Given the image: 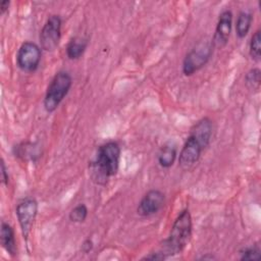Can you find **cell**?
Segmentation results:
<instances>
[{"instance_id":"1","label":"cell","mask_w":261,"mask_h":261,"mask_svg":"<svg viewBox=\"0 0 261 261\" xmlns=\"http://www.w3.org/2000/svg\"><path fill=\"white\" fill-rule=\"evenodd\" d=\"M213 135V123L208 117L199 119L190 129L178 155V166L185 170L196 164L209 146Z\"/></svg>"},{"instance_id":"2","label":"cell","mask_w":261,"mask_h":261,"mask_svg":"<svg viewBox=\"0 0 261 261\" xmlns=\"http://www.w3.org/2000/svg\"><path fill=\"white\" fill-rule=\"evenodd\" d=\"M121 149L117 142L109 141L99 146L96 157L91 162L92 178L99 185H105L109 177L114 176L119 168Z\"/></svg>"},{"instance_id":"3","label":"cell","mask_w":261,"mask_h":261,"mask_svg":"<svg viewBox=\"0 0 261 261\" xmlns=\"http://www.w3.org/2000/svg\"><path fill=\"white\" fill-rule=\"evenodd\" d=\"M192 232V215L189 209H184L173 221L168 237L162 242L160 252L166 257V259L179 254L189 244Z\"/></svg>"},{"instance_id":"4","label":"cell","mask_w":261,"mask_h":261,"mask_svg":"<svg viewBox=\"0 0 261 261\" xmlns=\"http://www.w3.org/2000/svg\"><path fill=\"white\" fill-rule=\"evenodd\" d=\"M72 86V76L66 70H59L51 80L43 101V106L48 113L54 112L63 99L67 96Z\"/></svg>"},{"instance_id":"5","label":"cell","mask_w":261,"mask_h":261,"mask_svg":"<svg viewBox=\"0 0 261 261\" xmlns=\"http://www.w3.org/2000/svg\"><path fill=\"white\" fill-rule=\"evenodd\" d=\"M213 51L211 43L201 42L187 53L182 60L181 71L186 76H190L200 70L209 61Z\"/></svg>"},{"instance_id":"6","label":"cell","mask_w":261,"mask_h":261,"mask_svg":"<svg viewBox=\"0 0 261 261\" xmlns=\"http://www.w3.org/2000/svg\"><path fill=\"white\" fill-rule=\"evenodd\" d=\"M42 48L31 41L23 42L16 53V65L24 72H35L40 65Z\"/></svg>"},{"instance_id":"7","label":"cell","mask_w":261,"mask_h":261,"mask_svg":"<svg viewBox=\"0 0 261 261\" xmlns=\"http://www.w3.org/2000/svg\"><path fill=\"white\" fill-rule=\"evenodd\" d=\"M62 19L57 14L50 15L45 21L39 36L40 47L45 51H54L61 39Z\"/></svg>"},{"instance_id":"8","label":"cell","mask_w":261,"mask_h":261,"mask_svg":"<svg viewBox=\"0 0 261 261\" xmlns=\"http://www.w3.org/2000/svg\"><path fill=\"white\" fill-rule=\"evenodd\" d=\"M39 204L34 198H25L22 199L15 208V214L17 217V221L22 233L23 239L27 241L33 225L35 223L36 217L38 215Z\"/></svg>"},{"instance_id":"9","label":"cell","mask_w":261,"mask_h":261,"mask_svg":"<svg viewBox=\"0 0 261 261\" xmlns=\"http://www.w3.org/2000/svg\"><path fill=\"white\" fill-rule=\"evenodd\" d=\"M165 204V195L158 189L149 190L139 202L137 213L143 217H149L158 213Z\"/></svg>"},{"instance_id":"10","label":"cell","mask_w":261,"mask_h":261,"mask_svg":"<svg viewBox=\"0 0 261 261\" xmlns=\"http://www.w3.org/2000/svg\"><path fill=\"white\" fill-rule=\"evenodd\" d=\"M232 12L229 9H225L219 14L211 42L213 48H222L227 44L232 28Z\"/></svg>"},{"instance_id":"11","label":"cell","mask_w":261,"mask_h":261,"mask_svg":"<svg viewBox=\"0 0 261 261\" xmlns=\"http://www.w3.org/2000/svg\"><path fill=\"white\" fill-rule=\"evenodd\" d=\"M0 243L3 249L11 256L15 257L17 255V246L15 241V233L13 227L5 221L1 222L0 229Z\"/></svg>"},{"instance_id":"12","label":"cell","mask_w":261,"mask_h":261,"mask_svg":"<svg viewBox=\"0 0 261 261\" xmlns=\"http://www.w3.org/2000/svg\"><path fill=\"white\" fill-rule=\"evenodd\" d=\"M88 44V39L83 37H74L73 39H71L66 46V56L68 57V59L76 60L81 58L85 53Z\"/></svg>"},{"instance_id":"13","label":"cell","mask_w":261,"mask_h":261,"mask_svg":"<svg viewBox=\"0 0 261 261\" xmlns=\"http://www.w3.org/2000/svg\"><path fill=\"white\" fill-rule=\"evenodd\" d=\"M13 153L16 157L22 160H36L40 157V152L35 143L22 142L13 148Z\"/></svg>"},{"instance_id":"14","label":"cell","mask_w":261,"mask_h":261,"mask_svg":"<svg viewBox=\"0 0 261 261\" xmlns=\"http://www.w3.org/2000/svg\"><path fill=\"white\" fill-rule=\"evenodd\" d=\"M177 157V149L172 145H164L157 154V161L162 168H170Z\"/></svg>"},{"instance_id":"15","label":"cell","mask_w":261,"mask_h":261,"mask_svg":"<svg viewBox=\"0 0 261 261\" xmlns=\"http://www.w3.org/2000/svg\"><path fill=\"white\" fill-rule=\"evenodd\" d=\"M253 21V15L249 11H241L236 21V35L239 39H244L250 29Z\"/></svg>"},{"instance_id":"16","label":"cell","mask_w":261,"mask_h":261,"mask_svg":"<svg viewBox=\"0 0 261 261\" xmlns=\"http://www.w3.org/2000/svg\"><path fill=\"white\" fill-rule=\"evenodd\" d=\"M249 54L254 61L259 62L261 59V31L257 30L249 43Z\"/></svg>"},{"instance_id":"17","label":"cell","mask_w":261,"mask_h":261,"mask_svg":"<svg viewBox=\"0 0 261 261\" xmlns=\"http://www.w3.org/2000/svg\"><path fill=\"white\" fill-rule=\"evenodd\" d=\"M88 213H89L88 207L85 204L81 203V204H77L76 206H74L70 210V212L68 214V218L71 222L82 223L87 219Z\"/></svg>"},{"instance_id":"18","label":"cell","mask_w":261,"mask_h":261,"mask_svg":"<svg viewBox=\"0 0 261 261\" xmlns=\"http://www.w3.org/2000/svg\"><path fill=\"white\" fill-rule=\"evenodd\" d=\"M245 83L249 89H258L261 83V70L258 67L251 68L245 75Z\"/></svg>"},{"instance_id":"19","label":"cell","mask_w":261,"mask_h":261,"mask_svg":"<svg viewBox=\"0 0 261 261\" xmlns=\"http://www.w3.org/2000/svg\"><path fill=\"white\" fill-rule=\"evenodd\" d=\"M260 258L261 250L257 245L246 247L240 251V260H259Z\"/></svg>"},{"instance_id":"20","label":"cell","mask_w":261,"mask_h":261,"mask_svg":"<svg viewBox=\"0 0 261 261\" xmlns=\"http://www.w3.org/2000/svg\"><path fill=\"white\" fill-rule=\"evenodd\" d=\"M1 181L3 185L7 186L9 182V174H8V169L5 165V162L3 159H1Z\"/></svg>"},{"instance_id":"21","label":"cell","mask_w":261,"mask_h":261,"mask_svg":"<svg viewBox=\"0 0 261 261\" xmlns=\"http://www.w3.org/2000/svg\"><path fill=\"white\" fill-rule=\"evenodd\" d=\"M145 259H148V260H165L166 257L160 251H158V252H153V253H150L149 255H146L143 258V260H145Z\"/></svg>"},{"instance_id":"22","label":"cell","mask_w":261,"mask_h":261,"mask_svg":"<svg viewBox=\"0 0 261 261\" xmlns=\"http://www.w3.org/2000/svg\"><path fill=\"white\" fill-rule=\"evenodd\" d=\"M92 249H93V242H92V240H90V239L85 240L84 243L82 244V250H83V252L89 253Z\"/></svg>"},{"instance_id":"23","label":"cell","mask_w":261,"mask_h":261,"mask_svg":"<svg viewBox=\"0 0 261 261\" xmlns=\"http://www.w3.org/2000/svg\"><path fill=\"white\" fill-rule=\"evenodd\" d=\"M9 6H10V1H8V0H3V1L0 3V13H1V14H4V13L8 10Z\"/></svg>"}]
</instances>
